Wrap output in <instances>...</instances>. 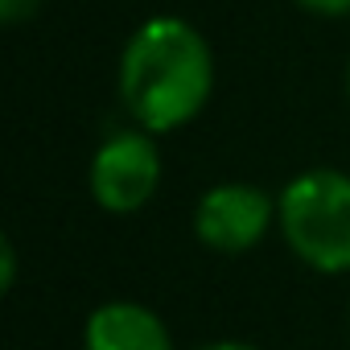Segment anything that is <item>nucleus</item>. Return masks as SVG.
Instances as JSON below:
<instances>
[{"label":"nucleus","instance_id":"obj_9","mask_svg":"<svg viewBox=\"0 0 350 350\" xmlns=\"http://www.w3.org/2000/svg\"><path fill=\"white\" fill-rule=\"evenodd\" d=\"M198 350H260L252 342H211V346H198Z\"/></svg>","mask_w":350,"mask_h":350},{"label":"nucleus","instance_id":"obj_7","mask_svg":"<svg viewBox=\"0 0 350 350\" xmlns=\"http://www.w3.org/2000/svg\"><path fill=\"white\" fill-rule=\"evenodd\" d=\"M13 280H17V247H13V239L5 235L0 239V288H13Z\"/></svg>","mask_w":350,"mask_h":350},{"label":"nucleus","instance_id":"obj_2","mask_svg":"<svg viewBox=\"0 0 350 350\" xmlns=\"http://www.w3.org/2000/svg\"><path fill=\"white\" fill-rule=\"evenodd\" d=\"M284 243L313 272H350V173L305 169L276 198Z\"/></svg>","mask_w":350,"mask_h":350},{"label":"nucleus","instance_id":"obj_3","mask_svg":"<svg viewBox=\"0 0 350 350\" xmlns=\"http://www.w3.org/2000/svg\"><path fill=\"white\" fill-rule=\"evenodd\" d=\"M161 186V148L152 132L128 128L107 136L91 157V198L111 215H132Z\"/></svg>","mask_w":350,"mask_h":350},{"label":"nucleus","instance_id":"obj_1","mask_svg":"<svg viewBox=\"0 0 350 350\" xmlns=\"http://www.w3.org/2000/svg\"><path fill=\"white\" fill-rule=\"evenodd\" d=\"M215 91L206 38L182 17L144 21L120 54V99L136 128L165 136L190 124Z\"/></svg>","mask_w":350,"mask_h":350},{"label":"nucleus","instance_id":"obj_10","mask_svg":"<svg viewBox=\"0 0 350 350\" xmlns=\"http://www.w3.org/2000/svg\"><path fill=\"white\" fill-rule=\"evenodd\" d=\"M346 95H350V66H346Z\"/></svg>","mask_w":350,"mask_h":350},{"label":"nucleus","instance_id":"obj_5","mask_svg":"<svg viewBox=\"0 0 350 350\" xmlns=\"http://www.w3.org/2000/svg\"><path fill=\"white\" fill-rule=\"evenodd\" d=\"M83 350H173L165 321L136 301H107L83 325Z\"/></svg>","mask_w":350,"mask_h":350},{"label":"nucleus","instance_id":"obj_4","mask_svg":"<svg viewBox=\"0 0 350 350\" xmlns=\"http://www.w3.org/2000/svg\"><path fill=\"white\" fill-rule=\"evenodd\" d=\"M276 215V202L260 190V186H247V182H223L215 190H206L198 198V211H194V235L215 247V252H247L264 239L268 223Z\"/></svg>","mask_w":350,"mask_h":350},{"label":"nucleus","instance_id":"obj_6","mask_svg":"<svg viewBox=\"0 0 350 350\" xmlns=\"http://www.w3.org/2000/svg\"><path fill=\"white\" fill-rule=\"evenodd\" d=\"M42 9V0H0V21L5 25H21L29 17H38Z\"/></svg>","mask_w":350,"mask_h":350},{"label":"nucleus","instance_id":"obj_8","mask_svg":"<svg viewBox=\"0 0 350 350\" xmlns=\"http://www.w3.org/2000/svg\"><path fill=\"white\" fill-rule=\"evenodd\" d=\"M309 13H321V17H346L350 13V0H297Z\"/></svg>","mask_w":350,"mask_h":350}]
</instances>
